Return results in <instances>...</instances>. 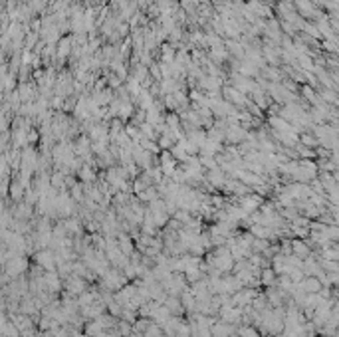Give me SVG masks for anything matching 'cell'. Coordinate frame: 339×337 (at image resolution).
I'll use <instances>...</instances> for the list:
<instances>
[{
    "mask_svg": "<svg viewBox=\"0 0 339 337\" xmlns=\"http://www.w3.org/2000/svg\"><path fill=\"white\" fill-rule=\"evenodd\" d=\"M242 335L244 337H256V333L252 331V329H246V331H242Z\"/></svg>",
    "mask_w": 339,
    "mask_h": 337,
    "instance_id": "6da1fadb",
    "label": "cell"
}]
</instances>
